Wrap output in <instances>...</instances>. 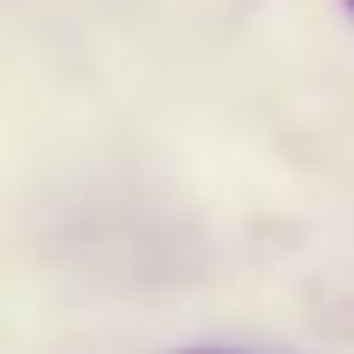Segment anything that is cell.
Here are the masks:
<instances>
[{
	"label": "cell",
	"instance_id": "obj_1",
	"mask_svg": "<svg viewBox=\"0 0 354 354\" xmlns=\"http://www.w3.org/2000/svg\"><path fill=\"white\" fill-rule=\"evenodd\" d=\"M171 354H242V348H207V342H195V348H171Z\"/></svg>",
	"mask_w": 354,
	"mask_h": 354
},
{
	"label": "cell",
	"instance_id": "obj_2",
	"mask_svg": "<svg viewBox=\"0 0 354 354\" xmlns=\"http://www.w3.org/2000/svg\"><path fill=\"white\" fill-rule=\"evenodd\" d=\"M342 12H348V18H354V0H342Z\"/></svg>",
	"mask_w": 354,
	"mask_h": 354
}]
</instances>
